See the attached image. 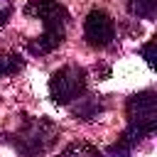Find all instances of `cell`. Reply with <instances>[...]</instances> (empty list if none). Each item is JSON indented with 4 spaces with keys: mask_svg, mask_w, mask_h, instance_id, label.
<instances>
[{
    "mask_svg": "<svg viewBox=\"0 0 157 157\" xmlns=\"http://www.w3.org/2000/svg\"><path fill=\"white\" fill-rule=\"evenodd\" d=\"M128 125L140 128L145 135L155 132L157 128V93L155 91H140L128 98Z\"/></svg>",
    "mask_w": 157,
    "mask_h": 157,
    "instance_id": "cell-3",
    "label": "cell"
},
{
    "mask_svg": "<svg viewBox=\"0 0 157 157\" xmlns=\"http://www.w3.org/2000/svg\"><path fill=\"white\" fill-rule=\"evenodd\" d=\"M59 157H103V155L88 142H71L64 147V152Z\"/></svg>",
    "mask_w": 157,
    "mask_h": 157,
    "instance_id": "cell-10",
    "label": "cell"
},
{
    "mask_svg": "<svg viewBox=\"0 0 157 157\" xmlns=\"http://www.w3.org/2000/svg\"><path fill=\"white\" fill-rule=\"evenodd\" d=\"M86 83H88L86 69H81L76 64H69V66H61L59 71L52 74V78H49V96H52L54 103L69 105V103H74L76 98H81L86 93Z\"/></svg>",
    "mask_w": 157,
    "mask_h": 157,
    "instance_id": "cell-2",
    "label": "cell"
},
{
    "mask_svg": "<svg viewBox=\"0 0 157 157\" xmlns=\"http://www.w3.org/2000/svg\"><path fill=\"white\" fill-rule=\"evenodd\" d=\"M78 103L71 108L74 110V115L76 118H81V120H93V118H98V113L103 110V103H101V98H96V96H86V98H76Z\"/></svg>",
    "mask_w": 157,
    "mask_h": 157,
    "instance_id": "cell-7",
    "label": "cell"
},
{
    "mask_svg": "<svg viewBox=\"0 0 157 157\" xmlns=\"http://www.w3.org/2000/svg\"><path fill=\"white\" fill-rule=\"evenodd\" d=\"M130 152H132V147H130L128 142L118 140L115 145H110V147L103 152V157H130Z\"/></svg>",
    "mask_w": 157,
    "mask_h": 157,
    "instance_id": "cell-11",
    "label": "cell"
},
{
    "mask_svg": "<svg viewBox=\"0 0 157 157\" xmlns=\"http://www.w3.org/2000/svg\"><path fill=\"white\" fill-rule=\"evenodd\" d=\"M155 44H157V42H155V39H150V42L140 49V54L145 56V61H147L150 66H155Z\"/></svg>",
    "mask_w": 157,
    "mask_h": 157,
    "instance_id": "cell-12",
    "label": "cell"
},
{
    "mask_svg": "<svg viewBox=\"0 0 157 157\" xmlns=\"http://www.w3.org/2000/svg\"><path fill=\"white\" fill-rule=\"evenodd\" d=\"M25 12L29 17H37L44 22V29H64L69 25V10L56 0H29L25 5Z\"/></svg>",
    "mask_w": 157,
    "mask_h": 157,
    "instance_id": "cell-5",
    "label": "cell"
},
{
    "mask_svg": "<svg viewBox=\"0 0 157 157\" xmlns=\"http://www.w3.org/2000/svg\"><path fill=\"white\" fill-rule=\"evenodd\" d=\"M61 39H64V29H44L39 37L29 39L27 49H29V54H34V56H44V54H52V52L61 44Z\"/></svg>",
    "mask_w": 157,
    "mask_h": 157,
    "instance_id": "cell-6",
    "label": "cell"
},
{
    "mask_svg": "<svg viewBox=\"0 0 157 157\" xmlns=\"http://www.w3.org/2000/svg\"><path fill=\"white\" fill-rule=\"evenodd\" d=\"M12 10H15V2L12 0H0V25L12 15Z\"/></svg>",
    "mask_w": 157,
    "mask_h": 157,
    "instance_id": "cell-13",
    "label": "cell"
},
{
    "mask_svg": "<svg viewBox=\"0 0 157 157\" xmlns=\"http://www.w3.org/2000/svg\"><path fill=\"white\" fill-rule=\"evenodd\" d=\"M83 37H86V42L91 47L105 49L115 39V22H113V17L105 10H98V7L91 10L86 15V22H83Z\"/></svg>",
    "mask_w": 157,
    "mask_h": 157,
    "instance_id": "cell-4",
    "label": "cell"
},
{
    "mask_svg": "<svg viewBox=\"0 0 157 157\" xmlns=\"http://www.w3.org/2000/svg\"><path fill=\"white\" fill-rule=\"evenodd\" d=\"M59 137V128L49 118H27L25 125L12 135L15 147L27 157H39L54 147Z\"/></svg>",
    "mask_w": 157,
    "mask_h": 157,
    "instance_id": "cell-1",
    "label": "cell"
},
{
    "mask_svg": "<svg viewBox=\"0 0 157 157\" xmlns=\"http://www.w3.org/2000/svg\"><path fill=\"white\" fill-rule=\"evenodd\" d=\"M22 66H25V59L20 54H15V52H0V78L10 76V74H17Z\"/></svg>",
    "mask_w": 157,
    "mask_h": 157,
    "instance_id": "cell-9",
    "label": "cell"
},
{
    "mask_svg": "<svg viewBox=\"0 0 157 157\" xmlns=\"http://www.w3.org/2000/svg\"><path fill=\"white\" fill-rule=\"evenodd\" d=\"M128 12L140 20H155L157 0H128Z\"/></svg>",
    "mask_w": 157,
    "mask_h": 157,
    "instance_id": "cell-8",
    "label": "cell"
}]
</instances>
